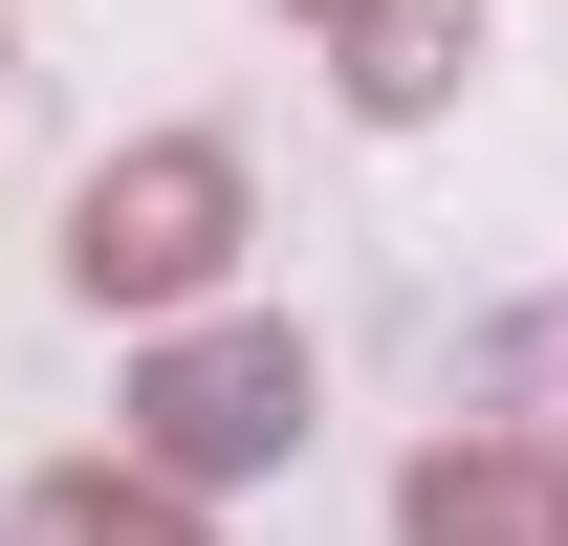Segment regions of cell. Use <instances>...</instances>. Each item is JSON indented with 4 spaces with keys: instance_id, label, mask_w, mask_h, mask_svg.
I'll list each match as a JSON object with an SVG mask.
<instances>
[{
    "instance_id": "6",
    "label": "cell",
    "mask_w": 568,
    "mask_h": 546,
    "mask_svg": "<svg viewBox=\"0 0 568 546\" xmlns=\"http://www.w3.org/2000/svg\"><path fill=\"white\" fill-rule=\"evenodd\" d=\"M284 22H372V0H284Z\"/></svg>"
},
{
    "instance_id": "3",
    "label": "cell",
    "mask_w": 568,
    "mask_h": 546,
    "mask_svg": "<svg viewBox=\"0 0 568 546\" xmlns=\"http://www.w3.org/2000/svg\"><path fill=\"white\" fill-rule=\"evenodd\" d=\"M394 546H568V459L547 437H437L394 481Z\"/></svg>"
},
{
    "instance_id": "2",
    "label": "cell",
    "mask_w": 568,
    "mask_h": 546,
    "mask_svg": "<svg viewBox=\"0 0 568 546\" xmlns=\"http://www.w3.org/2000/svg\"><path fill=\"white\" fill-rule=\"evenodd\" d=\"M306 459V328H153L132 372V481H175V503H219V481Z\"/></svg>"
},
{
    "instance_id": "4",
    "label": "cell",
    "mask_w": 568,
    "mask_h": 546,
    "mask_svg": "<svg viewBox=\"0 0 568 546\" xmlns=\"http://www.w3.org/2000/svg\"><path fill=\"white\" fill-rule=\"evenodd\" d=\"M22 546H197V503L132 459H67V481H22Z\"/></svg>"
},
{
    "instance_id": "1",
    "label": "cell",
    "mask_w": 568,
    "mask_h": 546,
    "mask_svg": "<svg viewBox=\"0 0 568 546\" xmlns=\"http://www.w3.org/2000/svg\"><path fill=\"white\" fill-rule=\"evenodd\" d=\"M219 263H241V153H219V132H132V153L67 198V284L132 306V328H197Z\"/></svg>"
},
{
    "instance_id": "5",
    "label": "cell",
    "mask_w": 568,
    "mask_h": 546,
    "mask_svg": "<svg viewBox=\"0 0 568 546\" xmlns=\"http://www.w3.org/2000/svg\"><path fill=\"white\" fill-rule=\"evenodd\" d=\"M437 88H459V22H437V0H372L351 22V110L394 132V110H437Z\"/></svg>"
}]
</instances>
